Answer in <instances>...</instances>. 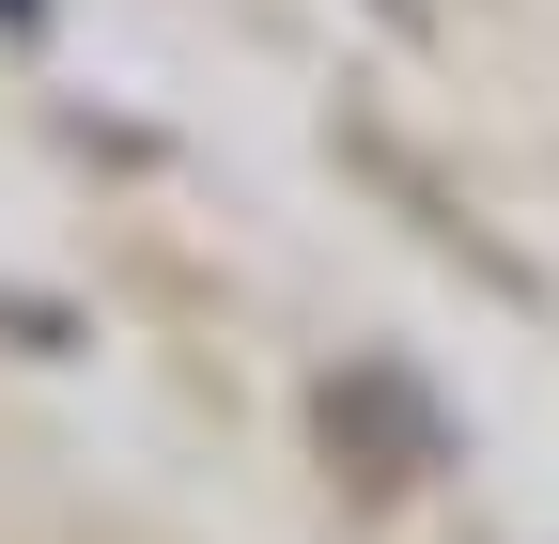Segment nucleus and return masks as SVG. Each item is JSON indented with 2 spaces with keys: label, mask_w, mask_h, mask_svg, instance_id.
<instances>
[]
</instances>
